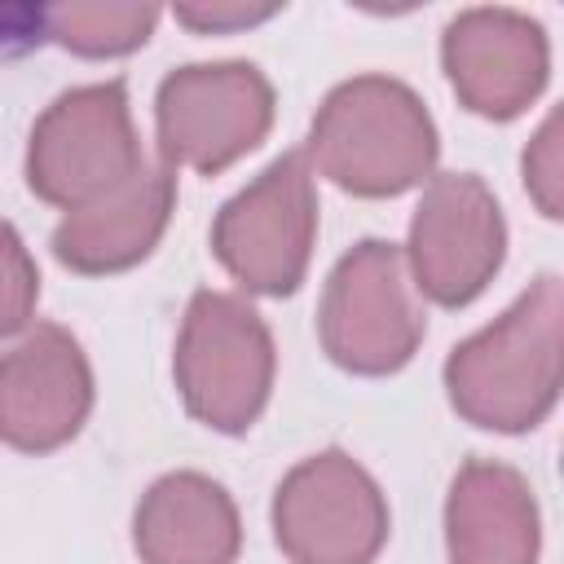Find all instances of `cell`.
Masks as SVG:
<instances>
[{"instance_id":"obj_19","label":"cell","mask_w":564,"mask_h":564,"mask_svg":"<svg viewBox=\"0 0 564 564\" xmlns=\"http://www.w3.org/2000/svg\"><path fill=\"white\" fill-rule=\"evenodd\" d=\"M44 31V9L31 4H0V57L4 53H22L31 44H40Z\"/></svg>"},{"instance_id":"obj_5","label":"cell","mask_w":564,"mask_h":564,"mask_svg":"<svg viewBox=\"0 0 564 564\" xmlns=\"http://www.w3.org/2000/svg\"><path fill=\"white\" fill-rule=\"evenodd\" d=\"M141 167L145 154L132 128L128 88L119 79L62 93L31 128L26 185L53 207H88Z\"/></svg>"},{"instance_id":"obj_12","label":"cell","mask_w":564,"mask_h":564,"mask_svg":"<svg viewBox=\"0 0 564 564\" xmlns=\"http://www.w3.org/2000/svg\"><path fill=\"white\" fill-rule=\"evenodd\" d=\"M176 207V172L145 163L106 198L66 212L53 229V256L75 273H119L154 251Z\"/></svg>"},{"instance_id":"obj_14","label":"cell","mask_w":564,"mask_h":564,"mask_svg":"<svg viewBox=\"0 0 564 564\" xmlns=\"http://www.w3.org/2000/svg\"><path fill=\"white\" fill-rule=\"evenodd\" d=\"M132 546L141 564H234L242 546L238 507L220 480L172 471L137 502Z\"/></svg>"},{"instance_id":"obj_18","label":"cell","mask_w":564,"mask_h":564,"mask_svg":"<svg viewBox=\"0 0 564 564\" xmlns=\"http://www.w3.org/2000/svg\"><path fill=\"white\" fill-rule=\"evenodd\" d=\"M172 13H176V22H185L194 31H238V26L269 22L278 13V4H181Z\"/></svg>"},{"instance_id":"obj_1","label":"cell","mask_w":564,"mask_h":564,"mask_svg":"<svg viewBox=\"0 0 564 564\" xmlns=\"http://www.w3.org/2000/svg\"><path fill=\"white\" fill-rule=\"evenodd\" d=\"M560 278L542 273L498 322L449 352V405L489 432L538 427L560 397Z\"/></svg>"},{"instance_id":"obj_9","label":"cell","mask_w":564,"mask_h":564,"mask_svg":"<svg viewBox=\"0 0 564 564\" xmlns=\"http://www.w3.org/2000/svg\"><path fill=\"white\" fill-rule=\"evenodd\" d=\"M507 256V220L498 198L476 172H445L423 189V203L410 220L405 269L414 286L441 304H471Z\"/></svg>"},{"instance_id":"obj_8","label":"cell","mask_w":564,"mask_h":564,"mask_svg":"<svg viewBox=\"0 0 564 564\" xmlns=\"http://www.w3.org/2000/svg\"><path fill=\"white\" fill-rule=\"evenodd\" d=\"M163 167H194L216 176L256 150L273 123V84L251 62L181 66L154 97Z\"/></svg>"},{"instance_id":"obj_3","label":"cell","mask_w":564,"mask_h":564,"mask_svg":"<svg viewBox=\"0 0 564 564\" xmlns=\"http://www.w3.org/2000/svg\"><path fill=\"white\" fill-rule=\"evenodd\" d=\"M273 335L264 317L225 291H198L185 308L172 379L185 410L212 432H247L273 392Z\"/></svg>"},{"instance_id":"obj_17","label":"cell","mask_w":564,"mask_h":564,"mask_svg":"<svg viewBox=\"0 0 564 564\" xmlns=\"http://www.w3.org/2000/svg\"><path fill=\"white\" fill-rule=\"evenodd\" d=\"M564 163H560V115L551 110L538 128V137L524 150V189L533 194L538 212L546 220H560V185H564Z\"/></svg>"},{"instance_id":"obj_7","label":"cell","mask_w":564,"mask_h":564,"mask_svg":"<svg viewBox=\"0 0 564 564\" xmlns=\"http://www.w3.org/2000/svg\"><path fill=\"white\" fill-rule=\"evenodd\" d=\"M273 538L291 564H370L388 542L383 489L344 449H322L282 476Z\"/></svg>"},{"instance_id":"obj_6","label":"cell","mask_w":564,"mask_h":564,"mask_svg":"<svg viewBox=\"0 0 564 564\" xmlns=\"http://www.w3.org/2000/svg\"><path fill=\"white\" fill-rule=\"evenodd\" d=\"M317 238V189L304 150L273 159L238 189L212 225L216 260L256 295H291L308 273Z\"/></svg>"},{"instance_id":"obj_2","label":"cell","mask_w":564,"mask_h":564,"mask_svg":"<svg viewBox=\"0 0 564 564\" xmlns=\"http://www.w3.org/2000/svg\"><path fill=\"white\" fill-rule=\"evenodd\" d=\"M436 128L423 101L388 75H357L322 101L304 159L357 198H397L436 163Z\"/></svg>"},{"instance_id":"obj_16","label":"cell","mask_w":564,"mask_h":564,"mask_svg":"<svg viewBox=\"0 0 564 564\" xmlns=\"http://www.w3.org/2000/svg\"><path fill=\"white\" fill-rule=\"evenodd\" d=\"M40 300V269L26 256L18 229L9 220H0V339L18 335Z\"/></svg>"},{"instance_id":"obj_10","label":"cell","mask_w":564,"mask_h":564,"mask_svg":"<svg viewBox=\"0 0 564 564\" xmlns=\"http://www.w3.org/2000/svg\"><path fill=\"white\" fill-rule=\"evenodd\" d=\"M93 410V370L79 339L53 322L0 352V441L22 454L66 445Z\"/></svg>"},{"instance_id":"obj_11","label":"cell","mask_w":564,"mask_h":564,"mask_svg":"<svg viewBox=\"0 0 564 564\" xmlns=\"http://www.w3.org/2000/svg\"><path fill=\"white\" fill-rule=\"evenodd\" d=\"M445 75L458 101L485 119H516L546 84V31L511 9H467L441 40Z\"/></svg>"},{"instance_id":"obj_4","label":"cell","mask_w":564,"mask_h":564,"mask_svg":"<svg viewBox=\"0 0 564 564\" xmlns=\"http://www.w3.org/2000/svg\"><path fill=\"white\" fill-rule=\"evenodd\" d=\"M427 335L401 247L383 238L357 242L326 278L317 339L348 375H397Z\"/></svg>"},{"instance_id":"obj_15","label":"cell","mask_w":564,"mask_h":564,"mask_svg":"<svg viewBox=\"0 0 564 564\" xmlns=\"http://www.w3.org/2000/svg\"><path fill=\"white\" fill-rule=\"evenodd\" d=\"M159 22L154 4H53L44 9V31L79 57H119L150 40Z\"/></svg>"},{"instance_id":"obj_13","label":"cell","mask_w":564,"mask_h":564,"mask_svg":"<svg viewBox=\"0 0 564 564\" xmlns=\"http://www.w3.org/2000/svg\"><path fill=\"white\" fill-rule=\"evenodd\" d=\"M538 502L498 458H467L445 498L449 564H538Z\"/></svg>"}]
</instances>
